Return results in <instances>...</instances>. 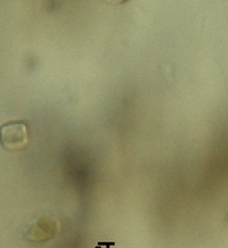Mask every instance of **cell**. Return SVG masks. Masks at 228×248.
I'll return each mask as SVG.
<instances>
[{
  "mask_svg": "<svg viewBox=\"0 0 228 248\" xmlns=\"http://www.w3.org/2000/svg\"><path fill=\"white\" fill-rule=\"evenodd\" d=\"M0 141L7 150H20L28 141V128L23 122H9L0 127Z\"/></svg>",
  "mask_w": 228,
  "mask_h": 248,
  "instance_id": "obj_1",
  "label": "cell"
},
{
  "mask_svg": "<svg viewBox=\"0 0 228 248\" xmlns=\"http://www.w3.org/2000/svg\"><path fill=\"white\" fill-rule=\"evenodd\" d=\"M59 232L58 224L51 219H38L31 224L25 232V235L30 240L43 242L51 239Z\"/></svg>",
  "mask_w": 228,
  "mask_h": 248,
  "instance_id": "obj_2",
  "label": "cell"
}]
</instances>
